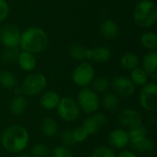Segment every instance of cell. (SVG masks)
Masks as SVG:
<instances>
[{
  "label": "cell",
  "mask_w": 157,
  "mask_h": 157,
  "mask_svg": "<svg viewBox=\"0 0 157 157\" xmlns=\"http://www.w3.org/2000/svg\"><path fill=\"white\" fill-rule=\"evenodd\" d=\"M29 142V134L27 129L21 125H10L6 127L0 136L2 147L10 154L23 153Z\"/></svg>",
  "instance_id": "6da1fadb"
},
{
  "label": "cell",
  "mask_w": 157,
  "mask_h": 157,
  "mask_svg": "<svg viewBox=\"0 0 157 157\" xmlns=\"http://www.w3.org/2000/svg\"><path fill=\"white\" fill-rule=\"evenodd\" d=\"M49 44V37L44 29L39 27H29L20 34L19 45L22 51L32 54L43 52Z\"/></svg>",
  "instance_id": "7a4b0ae2"
},
{
  "label": "cell",
  "mask_w": 157,
  "mask_h": 157,
  "mask_svg": "<svg viewBox=\"0 0 157 157\" xmlns=\"http://www.w3.org/2000/svg\"><path fill=\"white\" fill-rule=\"evenodd\" d=\"M134 23L143 29L153 27L157 20V6L151 0H141L133 9Z\"/></svg>",
  "instance_id": "3957f363"
},
{
  "label": "cell",
  "mask_w": 157,
  "mask_h": 157,
  "mask_svg": "<svg viewBox=\"0 0 157 157\" xmlns=\"http://www.w3.org/2000/svg\"><path fill=\"white\" fill-rule=\"evenodd\" d=\"M47 86V77L40 72L31 73L27 75L20 86L22 94L29 97H34L41 92Z\"/></svg>",
  "instance_id": "277c9868"
},
{
  "label": "cell",
  "mask_w": 157,
  "mask_h": 157,
  "mask_svg": "<svg viewBox=\"0 0 157 157\" xmlns=\"http://www.w3.org/2000/svg\"><path fill=\"white\" fill-rule=\"evenodd\" d=\"M77 104L81 111L86 114H92L98 110L100 107V98L92 88L82 87L77 96Z\"/></svg>",
  "instance_id": "5b68a950"
},
{
  "label": "cell",
  "mask_w": 157,
  "mask_h": 157,
  "mask_svg": "<svg viewBox=\"0 0 157 157\" xmlns=\"http://www.w3.org/2000/svg\"><path fill=\"white\" fill-rule=\"evenodd\" d=\"M56 110L59 117L67 122L75 121L79 119L81 114V110L77 102L70 97L61 98Z\"/></svg>",
  "instance_id": "8992f818"
},
{
  "label": "cell",
  "mask_w": 157,
  "mask_h": 157,
  "mask_svg": "<svg viewBox=\"0 0 157 157\" xmlns=\"http://www.w3.org/2000/svg\"><path fill=\"white\" fill-rule=\"evenodd\" d=\"M95 78V69L90 63L82 62L72 73L73 83L80 87L88 86Z\"/></svg>",
  "instance_id": "52a82bcc"
},
{
  "label": "cell",
  "mask_w": 157,
  "mask_h": 157,
  "mask_svg": "<svg viewBox=\"0 0 157 157\" xmlns=\"http://www.w3.org/2000/svg\"><path fill=\"white\" fill-rule=\"evenodd\" d=\"M139 102L141 107L148 112H155L157 110V86L155 83H147L142 86Z\"/></svg>",
  "instance_id": "ba28073f"
},
{
  "label": "cell",
  "mask_w": 157,
  "mask_h": 157,
  "mask_svg": "<svg viewBox=\"0 0 157 157\" xmlns=\"http://www.w3.org/2000/svg\"><path fill=\"white\" fill-rule=\"evenodd\" d=\"M20 34L18 28L13 24H6L0 29V42L6 48H14L19 45Z\"/></svg>",
  "instance_id": "9c48e42d"
},
{
  "label": "cell",
  "mask_w": 157,
  "mask_h": 157,
  "mask_svg": "<svg viewBox=\"0 0 157 157\" xmlns=\"http://www.w3.org/2000/svg\"><path fill=\"white\" fill-rule=\"evenodd\" d=\"M119 124L123 129H132L143 125V117L139 111L133 109H124L117 116Z\"/></svg>",
  "instance_id": "30bf717a"
},
{
  "label": "cell",
  "mask_w": 157,
  "mask_h": 157,
  "mask_svg": "<svg viewBox=\"0 0 157 157\" xmlns=\"http://www.w3.org/2000/svg\"><path fill=\"white\" fill-rule=\"evenodd\" d=\"M112 88L114 93L119 97L122 98H131L134 95L136 91L135 85L132 82V80L124 75H118L116 76L112 83Z\"/></svg>",
  "instance_id": "8fae6325"
},
{
  "label": "cell",
  "mask_w": 157,
  "mask_h": 157,
  "mask_svg": "<svg viewBox=\"0 0 157 157\" xmlns=\"http://www.w3.org/2000/svg\"><path fill=\"white\" fill-rule=\"evenodd\" d=\"M108 118L105 114L100 112H95L90 114L83 122L82 126L86 129L89 135L99 132L107 124Z\"/></svg>",
  "instance_id": "7c38bea8"
},
{
  "label": "cell",
  "mask_w": 157,
  "mask_h": 157,
  "mask_svg": "<svg viewBox=\"0 0 157 157\" xmlns=\"http://www.w3.org/2000/svg\"><path fill=\"white\" fill-rule=\"evenodd\" d=\"M109 144L112 149L121 150L127 147L130 144V138L128 134V131L125 129H115L109 134L108 138Z\"/></svg>",
  "instance_id": "4fadbf2b"
},
{
  "label": "cell",
  "mask_w": 157,
  "mask_h": 157,
  "mask_svg": "<svg viewBox=\"0 0 157 157\" xmlns=\"http://www.w3.org/2000/svg\"><path fill=\"white\" fill-rule=\"evenodd\" d=\"M111 57V50L107 46H97L92 49H86L85 59L95 63H107Z\"/></svg>",
  "instance_id": "5bb4252c"
},
{
  "label": "cell",
  "mask_w": 157,
  "mask_h": 157,
  "mask_svg": "<svg viewBox=\"0 0 157 157\" xmlns=\"http://www.w3.org/2000/svg\"><path fill=\"white\" fill-rule=\"evenodd\" d=\"M143 68L147 73L149 78L157 79V52L155 51L148 52L143 58Z\"/></svg>",
  "instance_id": "9a60e30c"
},
{
  "label": "cell",
  "mask_w": 157,
  "mask_h": 157,
  "mask_svg": "<svg viewBox=\"0 0 157 157\" xmlns=\"http://www.w3.org/2000/svg\"><path fill=\"white\" fill-rule=\"evenodd\" d=\"M100 34L103 36L104 39L108 40H115L120 32L119 26L113 19H105L101 22L99 26Z\"/></svg>",
  "instance_id": "2e32d148"
},
{
  "label": "cell",
  "mask_w": 157,
  "mask_h": 157,
  "mask_svg": "<svg viewBox=\"0 0 157 157\" xmlns=\"http://www.w3.org/2000/svg\"><path fill=\"white\" fill-rule=\"evenodd\" d=\"M60 99L61 97L56 91L49 90L40 95V104L46 110H53L56 109Z\"/></svg>",
  "instance_id": "e0dca14e"
},
{
  "label": "cell",
  "mask_w": 157,
  "mask_h": 157,
  "mask_svg": "<svg viewBox=\"0 0 157 157\" xmlns=\"http://www.w3.org/2000/svg\"><path fill=\"white\" fill-rule=\"evenodd\" d=\"M9 111L14 116H21L28 109V100L24 95H15L8 105Z\"/></svg>",
  "instance_id": "ac0fdd59"
},
{
  "label": "cell",
  "mask_w": 157,
  "mask_h": 157,
  "mask_svg": "<svg viewBox=\"0 0 157 157\" xmlns=\"http://www.w3.org/2000/svg\"><path fill=\"white\" fill-rule=\"evenodd\" d=\"M17 62L20 69L25 72H32L36 68V65H37L35 55L25 51H22L19 52Z\"/></svg>",
  "instance_id": "d6986e66"
},
{
  "label": "cell",
  "mask_w": 157,
  "mask_h": 157,
  "mask_svg": "<svg viewBox=\"0 0 157 157\" xmlns=\"http://www.w3.org/2000/svg\"><path fill=\"white\" fill-rule=\"evenodd\" d=\"M129 144L131 145L133 152L140 154H150L153 153L155 149V142L147 136L139 141L130 143Z\"/></svg>",
  "instance_id": "ffe728a7"
},
{
  "label": "cell",
  "mask_w": 157,
  "mask_h": 157,
  "mask_svg": "<svg viewBox=\"0 0 157 157\" xmlns=\"http://www.w3.org/2000/svg\"><path fill=\"white\" fill-rule=\"evenodd\" d=\"M41 133L47 138H53L59 132V125L53 118H44L40 126Z\"/></svg>",
  "instance_id": "44dd1931"
},
{
  "label": "cell",
  "mask_w": 157,
  "mask_h": 157,
  "mask_svg": "<svg viewBox=\"0 0 157 157\" xmlns=\"http://www.w3.org/2000/svg\"><path fill=\"white\" fill-rule=\"evenodd\" d=\"M100 104H102L103 108L109 111V112H114L116 111L119 107H120V98L118 95L112 92H106L104 93Z\"/></svg>",
  "instance_id": "7402d4cb"
},
{
  "label": "cell",
  "mask_w": 157,
  "mask_h": 157,
  "mask_svg": "<svg viewBox=\"0 0 157 157\" xmlns=\"http://www.w3.org/2000/svg\"><path fill=\"white\" fill-rule=\"evenodd\" d=\"M130 79L135 85V86H144L149 81V76L143 67H136L131 71Z\"/></svg>",
  "instance_id": "603a6c76"
},
{
  "label": "cell",
  "mask_w": 157,
  "mask_h": 157,
  "mask_svg": "<svg viewBox=\"0 0 157 157\" xmlns=\"http://www.w3.org/2000/svg\"><path fill=\"white\" fill-rule=\"evenodd\" d=\"M17 85V76L8 70L0 71V86L5 89H14Z\"/></svg>",
  "instance_id": "cb8c5ba5"
},
{
  "label": "cell",
  "mask_w": 157,
  "mask_h": 157,
  "mask_svg": "<svg viewBox=\"0 0 157 157\" xmlns=\"http://www.w3.org/2000/svg\"><path fill=\"white\" fill-rule=\"evenodd\" d=\"M140 59L137 54L132 52H126L121 58V65L123 69L132 71L139 66Z\"/></svg>",
  "instance_id": "d4e9b609"
},
{
  "label": "cell",
  "mask_w": 157,
  "mask_h": 157,
  "mask_svg": "<svg viewBox=\"0 0 157 157\" xmlns=\"http://www.w3.org/2000/svg\"><path fill=\"white\" fill-rule=\"evenodd\" d=\"M140 42L144 48L148 51H155L157 48V35L155 32L146 31L142 34Z\"/></svg>",
  "instance_id": "484cf974"
},
{
  "label": "cell",
  "mask_w": 157,
  "mask_h": 157,
  "mask_svg": "<svg viewBox=\"0 0 157 157\" xmlns=\"http://www.w3.org/2000/svg\"><path fill=\"white\" fill-rule=\"evenodd\" d=\"M110 86L111 83L109 79L106 76H98L97 78H94L92 81V89L97 94H104L108 92L110 88Z\"/></svg>",
  "instance_id": "4316f807"
},
{
  "label": "cell",
  "mask_w": 157,
  "mask_h": 157,
  "mask_svg": "<svg viewBox=\"0 0 157 157\" xmlns=\"http://www.w3.org/2000/svg\"><path fill=\"white\" fill-rule=\"evenodd\" d=\"M19 50L17 47L14 48H6V50L3 52L1 55V62L4 64H10L15 62H17L18 54H19Z\"/></svg>",
  "instance_id": "83f0119b"
},
{
  "label": "cell",
  "mask_w": 157,
  "mask_h": 157,
  "mask_svg": "<svg viewBox=\"0 0 157 157\" xmlns=\"http://www.w3.org/2000/svg\"><path fill=\"white\" fill-rule=\"evenodd\" d=\"M85 51L86 48H84V46L78 43H73L68 49V54L73 60L81 62L85 59Z\"/></svg>",
  "instance_id": "f1b7e54d"
},
{
  "label": "cell",
  "mask_w": 157,
  "mask_h": 157,
  "mask_svg": "<svg viewBox=\"0 0 157 157\" xmlns=\"http://www.w3.org/2000/svg\"><path fill=\"white\" fill-rule=\"evenodd\" d=\"M147 129L144 126V125H140L138 127L132 128L128 130V134H129V138H130V143L132 142H136L139 141L144 137L147 136Z\"/></svg>",
  "instance_id": "f546056e"
},
{
  "label": "cell",
  "mask_w": 157,
  "mask_h": 157,
  "mask_svg": "<svg viewBox=\"0 0 157 157\" xmlns=\"http://www.w3.org/2000/svg\"><path fill=\"white\" fill-rule=\"evenodd\" d=\"M50 153L51 151L46 144L42 143H38L31 147L29 155L32 157H47Z\"/></svg>",
  "instance_id": "4dcf8cb0"
},
{
  "label": "cell",
  "mask_w": 157,
  "mask_h": 157,
  "mask_svg": "<svg viewBox=\"0 0 157 157\" xmlns=\"http://www.w3.org/2000/svg\"><path fill=\"white\" fill-rule=\"evenodd\" d=\"M91 157H117V154L111 147L102 145L93 151Z\"/></svg>",
  "instance_id": "1f68e13d"
},
{
  "label": "cell",
  "mask_w": 157,
  "mask_h": 157,
  "mask_svg": "<svg viewBox=\"0 0 157 157\" xmlns=\"http://www.w3.org/2000/svg\"><path fill=\"white\" fill-rule=\"evenodd\" d=\"M72 135H73V138H74V141L75 143L77 144H81V143H84L87 140V138L89 137V134L88 132L86 131V129L81 125V126H78L76 128H75L73 131H72Z\"/></svg>",
  "instance_id": "d6a6232c"
},
{
  "label": "cell",
  "mask_w": 157,
  "mask_h": 157,
  "mask_svg": "<svg viewBox=\"0 0 157 157\" xmlns=\"http://www.w3.org/2000/svg\"><path fill=\"white\" fill-rule=\"evenodd\" d=\"M50 154L52 157H75L70 147H66L63 145H58L54 147Z\"/></svg>",
  "instance_id": "836d02e7"
},
{
  "label": "cell",
  "mask_w": 157,
  "mask_h": 157,
  "mask_svg": "<svg viewBox=\"0 0 157 157\" xmlns=\"http://www.w3.org/2000/svg\"><path fill=\"white\" fill-rule=\"evenodd\" d=\"M59 139H60L62 145L66 146V147H72L76 144L74 141V138L72 135V131H69V130L63 131L59 134Z\"/></svg>",
  "instance_id": "e575fe53"
},
{
  "label": "cell",
  "mask_w": 157,
  "mask_h": 157,
  "mask_svg": "<svg viewBox=\"0 0 157 157\" xmlns=\"http://www.w3.org/2000/svg\"><path fill=\"white\" fill-rule=\"evenodd\" d=\"M10 12L9 6L6 0H0V22L6 19Z\"/></svg>",
  "instance_id": "d590c367"
},
{
  "label": "cell",
  "mask_w": 157,
  "mask_h": 157,
  "mask_svg": "<svg viewBox=\"0 0 157 157\" xmlns=\"http://www.w3.org/2000/svg\"><path fill=\"white\" fill-rule=\"evenodd\" d=\"M117 157H138V155L133 151L123 149L122 151H121V153L119 155H117Z\"/></svg>",
  "instance_id": "8d00e7d4"
},
{
  "label": "cell",
  "mask_w": 157,
  "mask_h": 157,
  "mask_svg": "<svg viewBox=\"0 0 157 157\" xmlns=\"http://www.w3.org/2000/svg\"><path fill=\"white\" fill-rule=\"evenodd\" d=\"M151 114H150V116L148 117V121H149V123H152V124H154V123H155L157 121V118L156 116L155 115V112H150Z\"/></svg>",
  "instance_id": "74e56055"
},
{
  "label": "cell",
  "mask_w": 157,
  "mask_h": 157,
  "mask_svg": "<svg viewBox=\"0 0 157 157\" xmlns=\"http://www.w3.org/2000/svg\"><path fill=\"white\" fill-rule=\"evenodd\" d=\"M18 157H32L29 154H26V153H21L20 155H19V156Z\"/></svg>",
  "instance_id": "f35d334b"
}]
</instances>
